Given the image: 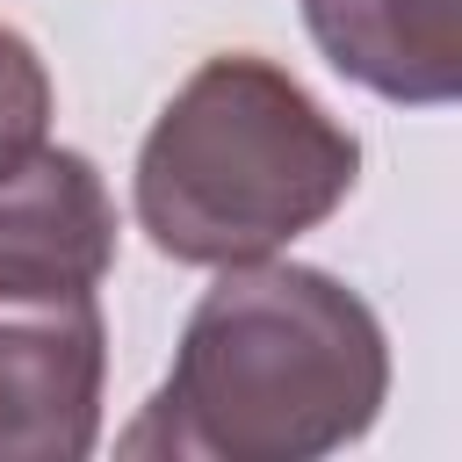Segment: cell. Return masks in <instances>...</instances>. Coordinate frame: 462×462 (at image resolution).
I'll use <instances>...</instances> for the list:
<instances>
[{"label":"cell","mask_w":462,"mask_h":462,"mask_svg":"<svg viewBox=\"0 0 462 462\" xmlns=\"http://www.w3.org/2000/svg\"><path fill=\"white\" fill-rule=\"evenodd\" d=\"M116 267V202L79 152L36 144L0 173V289L94 296Z\"/></svg>","instance_id":"cell-4"},{"label":"cell","mask_w":462,"mask_h":462,"mask_svg":"<svg viewBox=\"0 0 462 462\" xmlns=\"http://www.w3.org/2000/svg\"><path fill=\"white\" fill-rule=\"evenodd\" d=\"M310 43L339 79L440 108L462 94V0H303Z\"/></svg>","instance_id":"cell-5"},{"label":"cell","mask_w":462,"mask_h":462,"mask_svg":"<svg viewBox=\"0 0 462 462\" xmlns=\"http://www.w3.org/2000/svg\"><path fill=\"white\" fill-rule=\"evenodd\" d=\"M361 173V144L282 65L202 58L137 152V224L180 267H245L318 231Z\"/></svg>","instance_id":"cell-2"},{"label":"cell","mask_w":462,"mask_h":462,"mask_svg":"<svg viewBox=\"0 0 462 462\" xmlns=\"http://www.w3.org/2000/svg\"><path fill=\"white\" fill-rule=\"evenodd\" d=\"M51 137V72L29 36L0 29V173Z\"/></svg>","instance_id":"cell-6"},{"label":"cell","mask_w":462,"mask_h":462,"mask_svg":"<svg viewBox=\"0 0 462 462\" xmlns=\"http://www.w3.org/2000/svg\"><path fill=\"white\" fill-rule=\"evenodd\" d=\"M390 346L375 310L325 267L245 260L195 303L180 354L123 433V455L166 462H318L375 426Z\"/></svg>","instance_id":"cell-1"},{"label":"cell","mask_w":462,"mask_h":462,"mask_svg":"<svg viewBox=\"0 0 462 462\" xmlns=\"http://www.w3.org/2000/svg\"><path fill=\"white\" fill-rule=\"evenodd\" d=\"M101 375L94 296L0 289V462H79L101 433Z\"/></svg>","instance_id":"cell-3"}]
</instances>
